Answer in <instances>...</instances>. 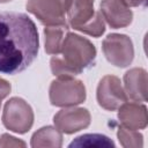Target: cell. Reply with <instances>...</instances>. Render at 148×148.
I'll return each instance as SVG.
<instances>
[{
	"mask_svg": "<svg viewBox=\"0 0 148 148\" xmlns=\"http://www.w3.org/2000/svg\"><path fill=\"white\" fill-rule=\"evenodd\" d=\"M53 121L61 133L73 134L90 125V113L84 108L62 109L54 114Z\"/></svg>",
	"mask_w": 148,
	"mask_h": 148,
	"instance_id": "9",
	"label": "cell"
},
{
	"mask_svg": "<svg viewBox=\"0 0 148 148\" xmlns=\"http://www.w3.org/2000/svg\"><path fill=\"white\" fill-rule=\"evenodd\" d=\"M101 14L112 29L125 28L133 18L131 7L124 0H102Z\"/></svg>",
	"mask_w": 148,
	"mask_h": 148,
	"instance_id": "10",
	"label": "cell"
},
{
	"mask_svg": "<svg viewBox=\"0 0 148 148\" xmlns=\"http://www.w3.org/2000/svg\"><path fill=\"white\" fill-rule=\"evenodd\" d=\"M66 17L73 29L89 36L101 37L105 31L104 18L95 10L94 0H69Z\"/></svg>",
	"mask_w": 148,
	"mask_h": 148,
	"instance_id": "3",
	"label": "cell"
},
{
	"mask_svg": "<svg viewBox=\"0 0 148 148\" xmlns=\"http://www.w3.org/2000/svg\"><path fill=\"white\" fill-rule=\"evenodd\" d=\"M31 147H56L62 146V133L53 126H44L36 131L31 136Z\"/></svg>",
	"mask_w": 148,
	"mask_h": 148,
	"instance_id": "13",
	"label": "cell"
},
{
	"mask_svg": "<svg viewBox=\"0 0 148 148\" xmlns=\"http://www.w3.org/2000/svg\"><path fill=\"white\" fill-rule=\"evenodd\" d=\"M130 7H140V6H146L147 0H124Z\"/></svg>",
	"mask_w": 148,
	"mask_h": 148,
	"instance_id": "19",
	"label": "cell"
},
{
	"mask_svg": "<svg viewBox=\"0 0 148 148\" xmlns=\"http://www.w3.org/2000/svg\"><path fill=\"white\" fill-rule=\"evenodd\" d=\"M103 53L109 62L117 67H127L134 58L132 39L121 34H110L102 43Z\"/></svg>",
	"mask_w": 148,
	"mask_h": 148,
	"instance_id": "7",
	"label": "cell"
},
{
	"mask_svg": "<svg viewBox=\"0 0 148 148\" xmlns=\"http://www.w3.org/2000/svg\"><path fill=\"white\" fill-rule=\"evenodd\" d=\"M61 57L53 56L50 60L51 71L57 77H74L91 67L96 59L94 44L76 34L67 32L60 50Z\"/></svg>",
	"mask_w": 148,
	"mask_h": 148,
	"instance_id": "2",
	"label": "cell"
},
{
	"mask_svg": "<svg viewBox=\"0 0 148 148\" xmlns=\"http://www.w3.org/2000/svg\"><path fill=\"white\" fill-rule=\"evenodd\" d=\"M96 97L99 106L108 111L117 110L127 101L126 92L121 86L119 77L114 75H105L97 86Z\"/></svg>",
	"mask_w": 148,
	"mask_h": 148,
	"instance_id": "8",
	"label": "cell"
},
{
	"mask_svg": "<svg viewBox=\"0 0 148 148\" xmlns=\"http://www.w3.org/2000/svg\"><path fill=\"white\" fill-rule=\"evenodd\" d=\"M25 142L22 140L16 139L13 135H9L7 133L2 134L0 138V147H25Z\"/></svg>",
	"mask_w": 148,
	"mask_h": 148,
	"instance_id": "17",
	"label": "cell"
},
{
	"mask_svg": "<svg viewBox=\"0 0 148 148\" xmlns=\"http://www.w3.org/2000/svg\"><path fill=\"white\" fill-rule=\"evenodd\" d=\"M114 142L106 135L103 134H83L77 138H75L68 147H96V148H109V147H114Z\"/></svg>",
	"mask_w": 148,
	"mask_h": 148,
	"instance_id": "15",
	"label": "cell"
},
{
	"mask_svg": "<svg viewBox=\"0 0 148 148\" xmlns=\"http://www.w3.org/2000/svg\"><path fill=\"white\" fill-rule=\"evenodd\" d=\"M8 1H10V0H0V3H3V2H8Z\"/></svg>",
	"mask_w": 148,
	"mask_h": 148,
	"instance_id": "20",
	"label": "cell"
},
{
	"mask_svg": "<svg viewBox=\"0 0 148 148\" xmlns=\"http://www.w3.org/2000/svg\"><path fill=\"white\" fill-rule=\"evenodd\" d=\"M117 136L120 145L125 148H138L143 146L142 134L139 133V131L130 130L127 127H124L123 125L118 128Z\"/></svg>",
	"mask_w": 148,
	"mask_h": 148,
	"instance_id": "16",
	"label": "cell"
},
{
	"mask_svg": "<svg viewBox=\"0 0 148 148\" xmlns=\"http://www.w3.org/2000/svg\"><path fill=\"white\" fill-rule=\"evenodd\" d=\"M2 123L7 130L24 134L32 127L34 111L23 98L12 97L3 106Z\"/></svg>",
	"mask_w": 148,
	"mask_h": 148,
	"instance_id": "5",
	"label": "cell"
},
{
	"mask_svg": "<svg viewBox=\"0 0 148 148\" xmlns=\"http://www.w3.org/2000/svg\"><path fill=\"white\" fill-rule=\"evenodd\" d=\"M118 109V119L124 127L134 131L146 128L148 123L146 105L136 102H125Z\"/></svg>",
	"mask_w": 148,
	"mask_h": 148,
	"instance_id": "11",
	"label": "cell"
},
{
	"mask_svg": "<svg viewBox=\"0 0 148 148\" xmlns=\"http://www.w3.org/2000/svg\"><path fill=\"white\" fill-rule=\"evenodd\" d=\"M86 87L82 81L74 77H58L50 84L49 97L54 106L68 108L86 101Z\"/></svg>",
	"mask_w": 148,
	"mask_h": 148,
	"instance_id": "4",
	"label": "cell"
},
{
	"mask_svg": "<svg viewBox=\"0 0 148 148\" xmlns=\"http://www.w3.org/2000/svg\"><path fill=\"white\" fill-rule=\"evenodd\" d=\"M38 50L35 22L23 13L0 12V74L23 72L36 59Z\"/></svg>",
	"mask_w": 148,
	"mask_h": 148,
	"instance_id": "1",
	"label": "cell"
},
{
	"mask_svg": "<svg viewBox=\"0 0 148 148\" xmlns=\"http://www.w3.org/2000/svg\"><path fill=\"white\" fill-rule=\"evenodd\" d=\"M68 25H49L44 29L45 51L49 54H59L65 36L68 32Z\"/></svg>",
	"mask_w": 148,
	"mask_h": 148,
	"instance_id": "14",
	"label": "cell"
},
{
	"mask_svg": "<svg viewBox=\"0 0 148 148\" xmlns=\"http://www.w3.org/2000/svg\"><path fill=\"white\" fill-rule=\"evenodd\" d=\"M147 72L143 68H132L124 75V90L126 92V96L134 102L147 101Z\"/></svg>",
	"mask_w": 148,
	"mask_h": 148,
	"instance_id": "12",
	"label": "cell"
},
{
	"mask_svg": "<svg viewBox=\"0 0 148 148\" xmlns=\"http://www.w3.org/2000/svg\"><path fill=\"white\" fill-rule=\"evenodd\" d=\"M10 89H12L10 83L0 77V108H1V101L9 95Z\"/></svg>",
	"mask_w": 148,
	"mask_h": 148,
	"instance_id": "18",
	"label": "cell"
},
{
	"mask_svg": "<svg viewBox=\"0 0 148 148\" xmlns=\"http://www.w3.org/2000/svg\"><path fill=\"white\" fill-rule=\"evenodd\" d=\"M69 0H28L27 10L45 27L68 25L67 9Z\"/></svg>",
	"mask_w": 148,
	"mask_h": 148,
	"instance_id": "6",
	"label": "cell"
}]
</instances>
